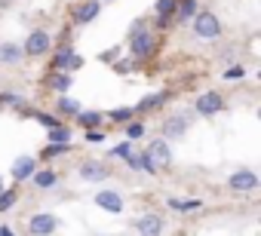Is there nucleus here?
Returning a JSON list of instances; mask_svg holds the SVG:
<instances>
[{
  "mask_svg": "<svg viewBox=\"0 0 261 236\" xmlns=\"http://www.w3.org/2000/svg\"><path fill=\"white\" fill-rule=\"evenodd\" d=\"M80 178L83 181H105L108 178V169L101 163H83L80 166Z\"/></svg>",
  "mask_w": 261,
  "mask_h": 236,
  "instance_id": "nucleus-14",
  "label": "nucleus"
},
{
  "mask_svg": "<svg viewBox=\"0 0 261 236\" xmlns=\"http://www.w3.org/2000/svg\"><path fill=\"white\" fill-rule=\"evenodd\" d=\"M56 227H59V218H56V215H49V212L31 215V221H28V230H31L34 236H53V233H56Z\"/></svg>",
  "mask_w": 261,
  "mask_h": 236,
  "instance_id": "nucleus-4",
  "label": "nucleus"
},
{
  "mask_svg": "<svg viewBox=\"0 0 261 236\" xmlns=\"http://www.w3.org/2000/svg\"><path fill=\"white\" fill-rule=\"evenodd\" d=\"M129 52H133L136 58H148L154 52V34H148V28L129 34Z\"/></svg>",
  "mask_w": 261,
  "mask_h": 236,
  "instance_id": "nucleus-2",
  "label": "nucleus"
},
{
  "mask_svg": "<svg viewBox=\"0 0 261 236\" xmlns=\"http://www.w3.org/2000/svg\"><path fill=\"white\" fill-rule=\"evenodd\" d=\"M0 101H7V104H22V98L16 92H0Z\"/></svg>",
  "mask_w": 261,
  "mask_h": 236,
  "instance_id": "nucleus-29",
  "label": "nucleus"
},
{
  "mask_svg": "<svg viewBox=\"0 0 261 236\" xmlns=\"http://www.w3.org/2000/svg\"><path fill=\"white\" fill-rule=\"evenodd\" d=\"M145 157H148V163H151V172H160V169H166L169 166V160H172V154H169V144L160 138V141H154L148 151H145Z\"/></svg>",
  "mask_w": 261,
  "mask_h": 236,
  "instance_id": "nucleus-3",
  "label": "nucleus"
},
{
  "mask_svg": "<svg viewBox=\"0 0 261 236\" xmlns=\"http://www.w3.org/2000/svg\"><path fill=\"white\" fill-rule=\"evenodd\" d=\"M86 138H89V141H101V132H95V129H92V132H86Z\"/></svg>",
  "mask_w": 261,
  "mask_h": 236,
  "instance_id": "nucleus-31",
  "label": "nucleus"
},
{
  "mask_svg": "<svg viewBox=\"0 0 261 236\" xmlns=\"http://www.w3.org/2000/svg\"><path fill=\"white\" fill-rule=\"evenodd\" d=\"M25 58V49L16 46V43H0V62L4 65H19Z\"/></svg>",
  "mask_w": 261,
  "mask_h": 236,
  "instance_id": "nucleus-13",
  "label": "nucleus"
},
{
  "mask_svg": "<svg viewBox=\"0 0 261 236\" xmlns=\"http://www.w3.org/2000/svg\"><path fill=\"white\" fill-rule=\"evenodd\" d=\"M34 120H40V123H43L46 129H56V126H62V120H56V116H53V113H37V116H34Z\"/></svg>",
  "mask_w": 261,
  "mask_h": 236,
  "instance_id": "nucleus-25",
  "label": "nucleus"
},
{
  "mask_svg": "<svg viewBox=\"0 0 261 236\" xmlns=\"http://www.w3.org/2000/svg\"><path fill=\"white\" fill-rule=\"evenodd\" d=\"M13 202H16V190H0V212L13 209Z\"/></svg>",
  "mask_w": 261,
  "mask_h": 236,
  "instance_id": "nucleus-23",
  "label": "nucleus"
},
{
  "mask_svg": "<svg viewBox=\"0 0 261 236\" xmlns=\"http://www.w3.org/2000/svg\"><path fill=\"white\" fill-rule=\"evenodd\" d=\"M133 113H136V107H117V110H111L108 116H111L114 123H123V120H129Z\"/></svg>",
  "mask_w": 261,
  "mask_h": 236,
  "instance_id": "nucleus-21",
  "label": "nucleus"
},
{
  "mask_svg": "<svg viewBox=\"0 0 261 236\" xmlns=\"http://www.w3.org/2000/svg\"><path fill=\"white\" fill-rule=\"evenodd\" d=\"M95 205L117 215V212H123V196H120L117 190H98V193H95Z\"/></svg>",
  "mask_w": 261,
  "mask_h": 236,
  "instance_id": "nucleus-8",
  "label": "nucleus"
},
{
  "mask_svg": "<svg viewBox=\"0 0 261 236\" xmlns=\"http://www.w3.org/2000/svg\"><path fill=\"white\" fill-rule=\"evenodd\" d=\"M0 236H16V233H13V230H7V227H4V230H0Z\"/></svg>",
  "mask_w": 261,
  "mask_h": 236,
  "instance_id": "nucleus-32",
  "label": "nucleus"
},
{
  "mask_svg": "<svg viewBox=\"0 0 261 236\" xmlns=\"http://www.w3.org/2000/svg\"><path fill=\"white\" fill-rule=\"evenodd\" d=\"M71 141V129L62 123V126H56V129H49V144H68Z\"/></svg>",
  "mask_w": 261,
  "mask_h": 236,
  "instance_id": "nucleus-19",
  "label": "nucleus"
},
{
  "mask_svg": "<svg viewBox=\"0 0 261 236\" xmlns=\"http://www.w3.org/2000/svg\"><path fill=\"white\" fill-rule=\"evenodd\" d=\"M77 120H80L86 129H95V126L101 123V113H98V110H77Z\"/></svg>",
  "mask_w": 261,
  "mask_h": 236,
  "instance_id": "nucleus-17",
  "label": "nucleus"
},
{
  "mask_svg": "<svg viewBox=\"0 0 261 236\" xmlns=\"http://www.w3.org/2000/svg\"><path fill=\"white\" fill-rule=\"evenodd\" d=\"M188 116L185 113H175V116H169V120H163V138H181L185 132H188Z\"/></svg>",
  "mask_w": 261,
  "mask_h": 236,
  "instance_id": "nucleus-7",
  "label": "nucleus"
},
{
  "mask_svg": "<svg viewBox=\"0 0 261 236\" xmlns=\"http://www.w3.org/2000/svg\"><path fill=\"white\" fill-rule=\"evenodd\" d=\"M98 10H101L98 0H86L83 7H77V10H74V22H77V25H89V22L98 16Z\"/></svg>",
  "mask_w": 261,
  "mask_h": 236,
  "instance_id": "nucleus-12",
  "label": "nucleus"
},
{
  "mask_svg": "<svg viewBox=\"0 0 261 236\" xmlns=\"http://www.w3.org/2000/svg\"><path fill=\"white\" fill-rule=\"evenodd\" d=\"M175 7H178V0H157V7H154L157 10V19H160L157 25H166L175 16Z\"/></svg>",
  "mask_w": 261,
  "mask_h": 236,
  "instance_id": "nucleus-15",
  "label": "nucleus"
},
{
  "mask_svg": "<svg viewBox=\"0 0 261 236\" xmlns=\"http://www.w3.org/2000/svg\"><path fill=\"white\" fill-rule=\"evenodd\" d=\"M136 227H139L142 236H160L163 233V218L160 215H145V218L136 221Z\"/></svg>",
  "mask_w": 261,
  "mask_h": 236,
  "instance_id": "nucleus-11",
  "label": "nucleus"
},
{
  "mask_svg": "<svg viewBox=\"0 0 261 236\" xmlns=\"http://www.w3.org/2000/svg\"><path fill=\"white\" fill-rule=\"evenodd\" d=\"M0 230H4V227H0Z\"/></svg>",
  "mask_w": 261,
  "mask_h": 236,
  "instance_id": "nucleus-34",
  "label": "nucleus"
},
{
  "mask_svg": "<svg viewBox=\"0 0 261 236\" xmlns=\"http://www.w3.org/2000/svg\"><path fill=\"white\" fill-rule=\"evenodd\" d=\"M243 77H246V68H240V65H230L224 71V80H243Z\"/></svg>",
  "mask_w": 261,
  "mask_h": 236,
  "instance_id": "nucleus-27",
  "label": "nucleus"
},
{
  "mask_svg": "<svg viewBox=\"0 0 261 236\" xmlns=\"http://www.w3.org/2000/svg\"><path fill=\"white\" fill-rule=\"evenodd\" d=\"M71 144H53V148H46V157H56V154H65Z\"/></svg>",
  "mask_w": 261,
  "mask_h": 236,
  "instance_id": "nucleus-30",
  "label": "nucleus"
},
{
  "mask_svg": "<svg viewBox=\"0 0 261 236\" xmlns=\"http://www.w3.org/2000/svg\"><path fill=\"white\" fill-rule=\"evenodd\" d=\"M166 98H169V92H154V95H148L145 101H139V110H154V107H160Z\"/></svg>",
  "mask_w": 261,
  "mask_h": 236,
  "instance_id": "nucleus-18",
  "label": "nucleus"
},
{
  "mask_svg": "<svg viewBox=\"0 0 261 236\" xmlns=\"http://www.w3.org/2000/svg\"><path fill=\"white\" fill-rule=\"evenodd\" d=\"M25 55H43L46 49H49V34L46 31H34L28 40H25Z\"/></svg>",
  "mask_w": 261,
  "mask_h": 236,
  "instance_id": "nucleus-9",
  "label": "nucleus"
},
{
  "mask_svg": "<svg viewBox=\"0 0 261 236\" xmlns=\"http://www.w3.org/2000/svg\"><path fill=\"white\" fill-rule=\"evenodd\" d=\"M230 187H233L237 193H252V190L258 187V175L249 172V169H240V172L230 175Z\"/></svg>",
  "mask_w": 261,
  "mask_h": 236,
  "instance_id": "nucleus-6",
  "label": "nucleus"
},
{
  "mask_svg": "<svg viewBox=\"0 0 261 236\" xmlns=\"http://www.w3.org/2000/svg\"><path fill=\"white\" fill-rule=\"evenodd\" d=\"M175 16H178V22L194 19V16H197V0H181V4L175 7Z\"/></svg>",
  "mask_w": 261,
  "mask_h": 236,
  "instance_id": "nucleus-16",
  "label": "nucleus"
},
{
  "mask_svg": "<svg viewBox=\"0 0 261 236\" xmlns=\"http://www.w3.org/2000/svg\"><path fill=\"white\" fill-rule=\"evenodd\" d=\"M0 190H4V178H0Z\"/></svg>",
  "mask_w": 261,
  "mask_h": 236,
  "instance_id": "nucleus-33",
  "label": "nucleus"
},
{
  "mask_svg": "<svg viewBox=\"0 0 261 236\" xmlns=\"http://www.w3.org/2000/svg\"><path fill=\"white\" fill-rule=\"evenodd\" d=\"M145 135V126L142 123H129V129H126V138L129 141H136V138H142Z\"/></svg>",
  "mask_w": 261,
  "mask_h": 236,
  "instance_id": "nucleus-26",
  "label": "nucleus"
},
{
  "mask_svg": "<svg viewBox=\"0 0 261 236\" xmlns=\"http://www.w3.org/2000/svg\"><path fill=\"white\" fill-rule=\"evenodd\" d=\"M49 83H53V89H59V92H68V89H71V77H68V74H56Z\"/></svg>",
  "mask_w": 261,
  "mask_h": 236,
  "instance_id": "nucleus-22",
  "label": "nucleus"
},
{
  "mask_svg": "<svg viewBox=\"0 0 261 236\" xmlns=\"http://www.w3.org/2000/svg\"><path fill=\"white\" fill-rule=\"evenodd\" d=\"M59 110H62V113H77L80 104H77L74 98H59Z\"/></svg>",
  "mask_w": 261,
  "mask_h": 236,
  "instance_id": "nucleus-24",
  "label": "nucleus"
},
{
  "mask_svg": "<svg viewBox=\"0 0 261 236\" xmlns=\"http://www.w3.org/2000/svg\"><path fill=\"white\" fill-rule=\"evenodd\" d=\"M34 172H37V160H34V157H19V160L13 163V178H16V181H28Z\"/></svg>",
  "mask_w": 261,
  "mask_h": 236,
  "instance_id": "nucleus-10",
  "label": "nucleus"
},
{
  "mask_svg": "<svg viewBox=\"0 0 261 236\" xmlns=\"http://www.w3.org/2000/svg\"><path fill=\"white\" fill-rule=\"evenodd\" d=\"M129 154H133V144H129V141H123V144H117V148H111V157H129Z\"/></svg>",
  "mask_w": 261,
  "mask_h": 236,
  "instance_id": "nucleus-28",
  "label": "nucleus"
},
{
  "mask_svg": "<svg viewBox=\"0 0 261 236\" xmlns=\"http://www.w3.org/2000/svg\"><path fill=\"white\" fill-rule=\"evenodd\" d=\"M31 178H34V184H37V187H53V184H56V175H53V172H46V169H43V172H34Z\"/></svg>",
  "mask_w": 261,
  "mask_h": 236,
  "instance_id": "nucleus-20",
  "label": "nucleus"
},
{
  "mask_svg": "<svg viewBox=\"0 0 261 236\" xmlns=\"http://www.w3.org/2000/svg\"><path fill=\"white\" fill-rule=\"evenodd\" d=\"M221 104H224V101H221V92H203V95L197 98V104H194V107H197V113H200V116H212V113H218V110H221Z\"/></svg>",
  "mask_w": 261,
  "mask_h": 236,
  "instance_id": "nucleus-5",
  "label": "nucleus"
},
{
  "mask_svg": "<svg viewBox=\"0 0 261 236\" xmlns=\"http://www.w3.org/2000/svg\"><path fill=\"white\" fill-rule=\"evenodd\" d=\"M194 34L203 37V40H215V37L221 34L218 16H212V13H197V16H194Z\"/></svg>",
  "mask_w": 261,
  "mask_h": 236,
  "instance_id": "nucleus-1",
  "label": "nucleus"
}]
</instances>
